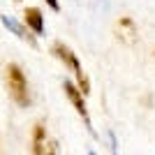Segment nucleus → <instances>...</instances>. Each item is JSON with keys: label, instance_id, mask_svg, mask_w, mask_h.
Instances as JSON below:
<instances>
[{"label": "nucleus", "instance_id": "1", "mask_svg": "<svg viewBox=\"0 0 155 155\" xmlns=\"http://www.w3.org/2000/svg\"><path fill=\"white\" fill-rule=\"evenodd\" d=\"M5 81H7L9 97H12L14 102L19 104V107H23V109L30 107L32 97H30V88H28V79L16 63H9L5 67Z\"/></svg>", "mask_w": 155, "mask_h": 155}, {"label": "nucleus", "instance_id": "2", "mask_svg": "<svg viewBox=\"0 0 155 155\" xmlns=\"http://www.w3.org/2000/svg\"><path fill=\"white\" fill-rule=\"evenodd\" d=\"M63 91H65V97L72 102V107L77 109V114L84 118V123H86V127H88V132L95 137V132H93V123H91V118H88V109H86L84 93L79 91V86H77V84H72V81H65V84H63Z\"/></svg>", "mask_w": 155, "mask_h": 155}, {"label": "nucleus", "instance_id": "3", "mask_svg": "<svg viewBox=\"0 0 155 155\" xmlns=\"http://www.w3.org/2000/svg\"><path fill=\"white\" fill-rule=\"evenodd\" d=\"M51 53L60 60V63H65V67H70L72 72H79V70H81V63H79L77 53L72 51V49L65 44V42H60V39H58V42H53Z\"/></svg>", "mask_w": 155, "mask_h": 155}, {"label": "nucleus", "instance_id": "4", "mask_svg": "<svg viewBox=\"0 0 155 155\" xmlns=\"http://www.w3.org/2000/svg\"><path fill=\"white\" fill-rule=\"evenodd\" d=\"M0 21H2V26L7 28V30H12L14 35L19 39H23V42H28V46H32V49H37V37L35 35H30V28L23 26V23H19L16 19H12V16H0Z\"/></svg>", "mask_w": 155, "mask_h": 155}, {"label": "nucleus", "instance_id": "5", "mask_svg": "<svg viewBox=\"0 0 155 155\" xmlns=\"http://www.w3.org/2000/svg\"><path fill=\"white\" fill-rule=\"evenodd\" d=\"M116 30H118V39H123L125 44H134L137 42L139 30H137V23L130 19V16H120V19H118Z\"/></svg>", "mask_w": 155, "mask_h": 155}, {"label": "nucleus", "instance_id": "6", "mask_svg": "<svg viewBox=\"0 0 155 155\" xmlns=\"http://www.w3.org/2000/svg\"><path fill=\"white\" fill-rule=\"evenodd\" d=\"M23 23L30 28V32L44 35V16H42V9H39V7H26V12H23Z\"/></svg>", "mask_w": 155, "mask_h": 155}, {"label": "nucleus", "instance_id": "7", "mask_svg": "<svg viewBox=\"0 0 155 155\" xmlns=\"http://www.w3.org/2000/svg\"><path fill=\"white\" fill-rule=\"evenodd\" d=\"M32 153L35 155L51 153V148H46V127H44V123H35V127H32Z\"/></svg>", "mask_w": 155, "mask_h": 155}, {"label": "nucleus", "instance_id": "8", "mask_svg": "<svg viewBox=\"0 0 155 155\" xmlns=\"http://www.w3.org/2000/svg\"><path fill=\"white\" fill-rule=\"evenodd\" d=\"M74 77H77V86H79V91L84 93V97L91 95V79H88V74L84 70H79V72H74Z\"/></svg>", "mask_w": 155, "mask_h": 155}, {"label": "nucleus", "instance_id": "9", "mask_svg": "<svg viewBox=\"0 0 155 155\" xmlns=\"http://www.w3.org/2000/svg\"><path fill=\"white\" fill-rule=\"evenodd\" d=\"M46 5L51 7L53 12H60V2H58V0H46Z\"/></svg>", "mask_w": 155, "mask_h": 155}, {"label": "nucleus", "instance_id": "10", "mask_svg": "<svg viewBox=\"0 0 155 155\" xmlns=\"http://www.w3.org/2000/svg\"><path fill=\"white\" fill-rule=\"evenodd\" d=\"M16 2H21V0H16Z\"/></svg>", "mask_w": 155, "mask_h": 155}]
</instances>
